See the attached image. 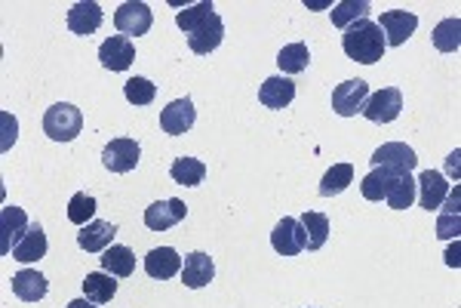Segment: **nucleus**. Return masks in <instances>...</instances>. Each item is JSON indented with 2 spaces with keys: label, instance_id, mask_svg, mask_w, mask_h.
<instances>
[{
  "label": "nucleus",
  "instance_id": "1",
  "mask_svg": "<svg viewBox=\"0 0 461 308\" xmlns=\"http://www.w3.org/2000/svg\"><path fill=\"white\" fill-rule=\"evenodd\" d=\"M342 50L351 62H360V65H375V62H381L388 44H385L381 28L375 25L372 19H363V22H354L351 28H345Z\"/></svg>",
  "mask_w": 461,
  "mask_h": 308
},
{
  "label": "nucleus",
  "instance_id": "2",
  "mask_svg": "<svg viewBox=\"0 0 461 308\" xmlns=\"http://www.w3.org/2000/svg\"><path fill=\"white\" fill-rule=\"evenodd\" d=\"M81 130H83L81 108H74L68 102H55L44 115V133L53 142H71V139L81 136Z\"/></svg>",
  "mask_w": 461,
  "mask_h": 308
},
{
  "label": "nucleus",
  "instance_id": "3",
  "mask_svg": "<svg viewBox=\"0 0 461 308\" xmlns=\"http://www.w3.org/2000/svg\"><path fill=\"white\" fill-rule=\"evenodd\" d=\"M403 111V93L397 87H381L375 90V93H369V99L363 105V111L360 115L366 117V121L372 124H391L400 117Z\"/></svg>",
  "mask_w": 461,
  "mask_h": 308
},
{
  "label": "nucleus",
  "instance_id": "4",
  "mask_svg": "<svg viewBox=\"0 0 461 308\" xmlns=\"http://www.w3.org/2000/svg\"><path fill=\"white\" fill-rule=\"evenodd\" d=\"M139 158H141V149L136 139L130 136L111 139L102 151V164L108 167L111 173H132L139 167Z\"/></svg>",
  "mask_w": 461,
  "mask_h": 308
},
{
  "label": "nucleus",
  "instance_id": "5",
  "mask_svg": "<svg viewBox=\"0 0 461 308\" xmlns=\"http://www.w3.org/2000/svg\"><path fill=\"white\" fill-rule=\"evenodd\" d=\"M115 25L120 34H130V38H141V34L151 31L154 25V13L148 4H139V0H130V4H120L115 13Z\"/></svg>",
  "mask_w": 461,
  "mask_h": 308
},
{
  "label": "nucleus",
  "instance_id": "6",
  "mask_svg": "<svg viewBox=\"0 0 461 308\" xmlns=\"http://www.w3.org/2000/svg\"><path fill=\"white\" fill-rule=\"evenodd\" d=\"M375 25L381 28L388 47H403L415 34L418 16H415V13H406V10H388V13H381Z\"/></svg>",
  "mask_w": 461,
  "mask_h": 308
},
{
  "label": "nucleus",
  "instance_id": "7",
  "mask_svg": "<svg viewBox=\"0 0 461 308\" xmlns=\"http://www.w3.org/2000/svg\"><path fill=\"white\" fill-rule=\"evenodd\" d=\"M372 167H381V170L391 173H413L418 167V154L406 142H385L375 149Z\"/></svg>",
  "mask_w": 461,
  "mask_h": 308
},
{
  "label": "nucleus",
  "instance_id": "8",
  "mask_svg": "<svg viewBox=\"0 0 461 308\" xmlns=\"http://www.w3.org/2000/svg\"><path fill=\"white\" fill-rule=\"evenodd\" d=\"M366 99H369V87H366V81H360V77L338 83V87L332 90V108H336V115H342V117L360 115Z\"/></svg>",
  "mask_w": 461,
  "mask_h": 308
},
{
  "label": "nucleus",
  "instance_id": "9",
  "mask_svg": "<svg viewBox=\"0 0 461 308\" xmlns=\"http://www.w3.org/2000/svg\"><path fill=\"white\" fill-rule=\"evenodd\" d=\"M304 244H308L304 228H302L299 219H293V216H283L271 231V247L280 256H299L304 250Z\"/></svg>",
  "mask_w": 461,
  "mask_h": 308
},
{
  "label": "nucleus",
  "instance_id": "10",
  "mask_svg": "<svg viewBox=\"0 0 461 308\" xmlns=\"http://www.w3.org/2000/svg\"><path fill=\"white\" fill-rule=\"evenodd\" d=\"M194 121H197V111H194V102H191L188 96L169 102L166 108L160 111V127L166 136H184V133L194 127Z\"/></svg>",
  "mask_w": 461,
  "mask_h": 308
},
{
  "label": "nucleus",
  "instance_id": "11",
  "mask_svg": "<svg viewBox=\"0 0 461 308\" xmlns=\"http://www.w3.org/2000/svg\"><path fill=\"white\" fill-rule=\"evenodd\" d=\"M28 235V216L19 207L0 210V253H13L16 244Z\"/></svg>",
  "mask_w": 461,
  "mask_h": 308
},
{
  "label": "nucleus",
  "instance_id": "12",
  "mask_svg": "<svg viewBox=\"0 0 461 308\" xmlns=\"http://www.w3.org/2000/svg\"><path fill=\"white\" fill-rule=\"evenodd\" d=\"M184 216H188V207H184L179 198L154 201V204L145 210V226L151 231H169L173 226H179Z\"/></svg>",
  "mask_w": 461,
  "mask_h": 308
},
{
  "label": "nucleus",
  "instance_id": "13",
  "mask_svg": "<svg viewBox=\"0 0 461 308\" xmlns=\"http://www.w3.org/2000/svg\"><path fill=\"white\" fill-rule=\"evenodd\" d=\"M98 62L108 72H126L136 62V47H132L130 38H108L98 47Z\"/></svg>",
  "mask_w": 461,
  "mask_h": 308
},
{
  "label": "nucleus",
  "instance_id": "14",
  "mask_svg": "<svg viewBox=\"0 0 461 308\" xmlns=\"http://www.w3.org/2000/svg\"><path fill=\"white\" fill-rule=\"evenodd\" d=\"M222 40H225V25H222V19H218V13H212L207 22L188 34V47H191V53H197V56H209L212 50H218Z\"/></svg>",
  "mask_w": 461,
  "mask_h": 308
},
{
  "label": "nucleus",
  "instance_id": "15",
  "mask_svg": "<svg viewBox=\"0 0 461 308\" xmlns=\"http://www.w3.org/2000/svg\"><path fill=\"white\" fill-rule=\"evenodd\" d=\"M117 237V226L115 222H102V219H92L90 226L81 228L77 235V244H81L83 253H105L111 247V241Z\"/></svg>",
  "mask_w": 461,
  "mask_h": 308
},
{
  "label": "nucleus",
  "instance_id": "16",
  "mask_svg": "<svg viewBox=\"0 0 461 308\" xmlns=\"http://www.w3.org/2000/svg\"><path fill=\"white\" fill-rule=\"evenodd\" d=\"M415 188H418V204L424 210H440L443 201L449 198V185H446L443 173L437 170H424L422 176L415 179Z\"/></svg>",
  "mask_w": 461,
  "mask_h": 308
},
{
  "label": "nucleus",
  "instance_id": "17",
  "mask_svg": "<svg viewBox=\"0 0 461 308\" xmlns=\"http://www.w3.org/2000/svg\"><path fill=\"white\" fill-rule=\"evenodd\" d=\"M216 278V265H212V256L207 253H188L182 262V284L188 290H201V287L212 284Z\"/></svg>",
  "mask_w": 461,
  "mask_h": 308
},
{
  "label": "nucleus",
  "instance_id": "18",
  "mask_svg": "<svg viewBox=\"0 0 461 308\" xmlns=\"http://www.w3.org/2000/svg\"><path fill=\"white\" fill-rule=\"evenodd\" d=\"M98 25H102V6H98L96 0H81V4L71 6V13H68V31L71 34L87 38V34L98 31Z\"/></svg>",
  "mask_w": 461,
  "mask_h": 308
},
{
  "label": "nucleus",
  "instance_id": "19",
  "mask_svg": "<svg viewBox=\"0 0 461 308\" xmlns=\"http://www.w3.org/2000/svg\"><path fill=\"white\" fill-rule=\"evenodd\" d=\"M295 99V83L289 81V77H268L265 83L259 87V102L265 105V108H274V111H280V108H286V105H293Z\"/></svg>",
  "mask_w": 461,
  "mask_h": 308
},
{
  "label": "nucleus",
  "instance_id": "20",
  "mask_svg": "<svg viewBox=\"0 0 461 308\" xmlns=\"http://www.w3.org/2000/svg\"><path fill=\"white\" fill-rule=\"evenodd\" d=\"M145 271L154 281H169L182 271V256L173 247H158L145 256Z\"/></svg>",
  "mask_w": 461,
  "mask_h": 308
},
{
  "label": "nucleus",
  "instance_id": "21",
  "mask_svg": "<svg viewBox=\"0 0 461 308\" xmlns=\"http://www.w3.org/2000/svg\"><path fill=\"white\" fill-rule=\"evenodd\" d=\"M13 293H16L22 303H40L49 293V284L38 269H22L13 275Z\"/></svg>",
  "mask_w": 461,
  "mask_h": 308
},
{
  "label": "nucleus",
  "instance_id": "22",
  "mask_svg": "<svg viewBox=\"0 0 461 308\" xmlns=\"http://www.w3.org/2000/svg\"><path fill=\"white\" fill-rule=\"evenodd\" d=\"M47 247H49V244H47L44 226H40V222H34V228H28V235L16 244L13 259H16V262H38V259L47 256Z\"/></svg>",
  "mask_w": 461,
  "mask_h": 308
},
{
  "label": "nucleus",
  "instance_id": "23",
  "mask_svg": "<svg viewBox=\"0 0 461 308\" xmlns=\"http://www.w3.org/2000/svg\"><path fill=\"white\" fill-rule=\"evenodd\" d=\"M102 271H108L111 278H130L136 271V256L124 244H111L102 253Z\"/></svg>",
  "mask_w": 461,
  "mask_h": 308
},
{
  "label": "nucleus",
  "instance_id": "24",
  "mask_svg": "<svg viewBox=\"0 0 461 308\" xmlns=\"http://www.w3.org/2000/svg\"><path fill=\"white\" fill-rule=\"evenodd\" d=\"M385 201H388V207H391V210H409V207H413L415 204V179H413V173H394Z\"/></svg>",
  "mask_w": 461,
  "mask_h": 308
},
{
  "label": "nucleus",
  "instance_id": "25",
  "mask_svg": "<svg viewBox=\"0 0 461 308\" xmlns=\"http://www.w3.org/2000/svg\"><path fill=\"white\" fill-rule=\"evenodd\" d=\"M115 293H117V281L108 271H92V275L83 278V299H90V303L105 305L115 299Z\"/></svg>",
  "mask_w": 461,
  "mask_h": 308
},
{
  "label": "nucleus",
  "instance_id": "26",
  "mask_svg": "<svg viewBox=\"0 0 461 308\" xmlns=\"http://www.w3.org/2000/svg\"><path fill=\"white\" fill-rule=\"evenodd\" d=\"M299 222L304 228V237H308L304 250H320L326 244V237H329V216L317 213V210H304V216Z\"/></svg>",
  "mask_w": 461,
  "mask_h": 308
},
{
  "label": "nucleus",
  "instance_id": "27",
  "mask_svg": "<svg viewBox=\"0 0 461 308\" xmlns=\"http://www.w3.org/2000/svg\"><path fill=\"white\" fill-rule=\"evenodd\" d=\"M169 176L184 188H197L203 182V176H207V164L197 158H175L173 167H169Z\"/></svg>",
  "mask_w": 461,
  "mask_h": 308
},
{
  "label": "nucleus",
  "instance_id": "28",
  "mask_svg": "<svg viewBox=\"0 0 461 308\" xmlns=\"http://www.w3.org/2000/svg\"><path fill=\"white\" fill-rule=\"evenodd\" d=\"M351 182H354V164H347V160L345 164H332L320 179V194L323 198H336Z\"/></svg>",
  "mask_w": 461,
  "mask_h": 308
},
{
  "label": "nucleus",
  "instance_id": "29",
  "mask_svg": "<svg viewBox=\"0 0 461 308\" xmlns=\"http://www.w3.org/2000/svg\"><path fill=\"white\" fill-rule=\"evenodd\" d=\"M366 13H372V4H366V0H342V4L332 10V25L336 28H351L354 22H363Z\"/></svg>",
  "mask_w": 461,
  "mask_h": 308
},
{
  "label": "nucleus",
  "instance_id": "30",
  "mask_svg": "<svg viewBox=\"0 0 461 308\" xmlns=\"http://www.w3.org/2000/svg\"><path fill=\"white\" fill-rule=\"evenodd\" d=\"M434 47L440 53H456L461 47V19L452 16V19H443L437 28H434Z\"/></svg>",
  "mask_w": 461,
  "mask_h": 308
},
{
  "label": "nucleus",
  "instance_id": "31",
  "mask_svg": "<svg viewBox=\"0 0 461 308\" xmlns=\"http://www.w3.org/2000/svg\"><path fill=\"white\" fill-rule=\"evenodd\" d=\"M277 65H280V72H286V74H299V72H304V68L311 65L308 47H304V44H289V47H283V50L277 53Z\"/></svg>",
  "mask_w": 461,
  "mask_h": 308
},
{
  "label": "nucleus",
  "instance_id": "32",
  "mask_svg": "<svg viewBox=\"0 0 461 308\" xmlns=\"http://www.w3.org/2000/svg\"><path fill=\"white\" fill-rule=\"evenodd\" d=\"M391 170H381V167H372V173L363 176L360 182V194H363L366 201H385L388 194V185H391Z\"/></svg>",
  "mask_w": 461,
  "mask_h": 308
},
{
  "label": "nucleus",
  "instance_id": "33",
  "mask_svg": "<svg viewBox=\"0 0 461 308\" xmlns=\"http://www.w3.org/2000/svg\"><path fill=\"white\" fill-rule=\"evenodd\" d=\"M92 216H96V198L87 192H77L74 198L68 201V219L83 228L92 222Z\"/></svg>",
  "mask_w": 461,
  "mask_h": 308
},
{
  "label": "nucleus",
  "instance_id": "34",
  "mask_svg": "<svg viewBox=\"0 0 461 308\" xmlns=\"http://www.w3.org/2000/svg\"><path fill=\"white\" fill-rule=\"evenodd\" d=\"M216 13V6L209 4V0H203V4H197V6H188V10H182L179 16H175V25L182 28L184 34H191L194 28H201L207 19Z\"/></svg>",
  "mask_w": 461,
  "mask_h": 308
},
{
  "label": "nucleus",
  "instance_id": "35",
  "mask_svg": "<svg viewBox=\"0 0 461 308\" xmlns=\"http://www.w3.org/2000/svg\"><path fill=\"white\" fill-rule=\"evenodd\" d=\"M124 96L130 105H151L154 96H158V87L148 77H132V81H126Z\"/></svg>",
  "mask_w": 461,
  "mask_h": 308
},
{
  "label": "nucleus",
  "instance_id": "36",
  "mask_svg": "<svg viewBox=\"0 0 461 308\" xmlns=\"http://www.w3.org/2000/svg\"><path fill=\"white\" fill-rule=\"evenodd\" d=\"M461 228V213L456 210V213H443L437 222V235L443 237V241H449V237H456Z\"/></svg>",
  "mask_w": 461,
  "mask_h": 308
},
{
  "label": "nucleus",
  "instance_id": "37",
  "mask_svg": "<svg viewBox=\"0 0 461 308\" xmlns=\"http://www.w3.org/2000/svg\"><path fill=\"white\" fill-rule=\"evenodd\" d=\"M0 121H4V145H0V149L10 151L13 142H16V117L4 111V115H0Z\"/></svg>",
  "mask_w": 461,
  "mask_h": 308
},
{
  "label": "nucleus",
  "instance_id": "38",
  "mask_svg": "<svg viewBox=\"0 0 461 308\" xmlns=\"http://www.w3.org/2000/svg\"><path fill=\"white\" fill-rule=\"evenodd\" d=\"M458 158H461V151H452L449 158H446V170L456 173V176H458Z\"/></svg>",
  "mask_w": 461,
  "mask_h": 308
},
{
  "label": "nucleus",
  "instance_id": "39",
  "mask_svg": "<svg viewBox=\"0 0 461 308\" xmlns=\"http://www.w3.org/2000/svg\"><path fill=\"white\" fill-rule=\"evenodd\" d=\"M65 308H98V305L90 303V299H74V303H68Z\"/></svg>",
  "mask_w": 461,
  "mask_h": 308
},
{
  "label": "nucleus",
  "instance_id": "40",
  "mask_svg": "<svg viewBox=\"0 0 461 308\" xmlns=\"http://www.w3.org/2000/svg\"><path fill=\"white\" fill-rule=\"evenodd\" d=\"M456 256H458V247H456V250H449V253H446V262H449V265H458V259H456Z\"/></svg>",
  "mask_w": 461,
  "mask_h": 308
}]
</instances>
